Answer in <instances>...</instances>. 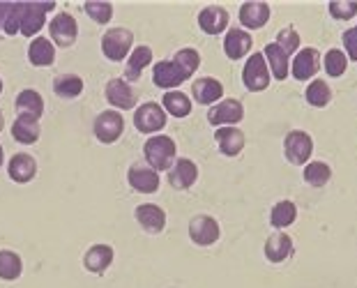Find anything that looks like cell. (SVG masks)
Returning <instances> with one entry per match:
<instances>
[{"label": "cell", "instance_id": "f1b7e54d", "mask_svg": "<svg viewBox=\"0 0 357 288\" xmlns=\"http://www.w3.org/2000/svg\"><path fill=\"white\" fill-rule=\"evenodd\" d=\"M153 63V49L150 47H136L132 53H129V60L125 65V77L129 81H139L143 70Z\"/></svg>", "mask_w": 357, "mask_h": 288}, {"label": "cell", "instance_id": "603a6c76", "mask_svg": "<svg viewBox=\"0 0 357 288\" xmlns=\"http://www.w3.org/2000/svg\"><path fill=\"white\" fill-rule=\"evenodd\" d=\"M293 254V240L284 231H275L265 240V259L270 263H284Z\"/></svg>", "mask_w": 357, "mask_h": 288}, {"label": "cell", "instance_id": "3957f363", "mask_svg": "<svg viewBox=\"0 0 357 288\" xmlns=\"http://www.w3.org/2000/svg\"><path fill=\"white\" fill-rule=\"evenodd\" d=\"M134 44V35L132 30L127 28H111L106 30L102 37V53L111 63H120L129 56V49Z\"/></svg>", "mask_w": 357, "mask_h": 288}, {"label": "cell", "instance_id": "bcb514c9", "mask_svg": "<svg viewBox=\"0 0 357 288\" xmlns=\"http://www.w3.org/2000/svg\"><path fill=\"white\" fill-rule=\"evenodd\" d=\"M0 93H3V79H0Z\"/></svg>", "mask_w": 357, "mask_h": 288}, {"label": "cell", "instance_id": "836d02e7", "mask_svg": "<svg viewBox=\"0 0 357 288\" xmlns=\"http://www.w3.org/2000/svg\"><path fill=\"white\" fill-rule=\"evenodd\" d=\"M305 95H307V104L314 106V109H323V106H328L332 102V90L328 86V81L323 79L311 81Z\"/></svg>", "mask_w": 357, "mask_h": 288}, {"label": "cell", "instance_id": "4316f807", "mask_svg": "<svg viewBox=\"0 0 357 288\" xmlns=\"http://www.w3.org/2000/svg\"><path fill=\"white\" fill-rule=\"evenodd\" d=\"M56 58V49H53V42L47 40V37H40L37 35L28 47V60L30 65L35 67H49Z\"/></svg>", "mask_w": 357, "mask_h": 288}, {"label": "cell", "instance_id": "f6af8a7d", "mask_svg": "<svg viewBox=\"0 0 357 288\" xmlns=\"http://www.w3.org/2000/svg\"><path fill=\"white\" fill-rule=\"evenodd\" d=\"M3 125H5V120H3V113H0V130H3Z\"/></svg>", "mask_w": 357, "mask_h": 288}, {"label": "cell", "instance_id": "d6986e66", "mask_svg": "<svg viewBox=\"0 0 357 288\" xmlns=\"http://www.w3.org/2000/svg\"><path fill=\"white\" fill-rule=\"evenodd\" d=\"M199 26L208 35H222L229 28V12L219 5H210L199 14Z\"/></svg>", "mask_w": 357, "mask_h": 288}, {"label": "cell", "instance_id": "7bdbcfd3", "mask_svg": "<svg viewBox=\"0 0 357 288\" xmlns=\"http://www.w3.org/2000/svg\"><path fill=\"white\" fill-rule=\"evenodd\" d=\"M12 3H0V28L5 26V19H7V12H10Z\"/></svg>", "mask_w": 357, "mask_h": 288}, {"label": "cell", "instance_id": "8d00e7d4", "mask_svg": "<svg viewBox=\"0 0 357 288\" xmlns=\"http://www.w3.org/2000/svg\"><path fill=\"white\" fill-rule=\"evenodd\" d=\"M83 10H86L88 17L100 26L109 24L113 17V5L104 3V0H88V3H83Z\"/></svg>", "mask_w": 357, "mask_h": 288}, {"label": "cell", "instance_id": "7a4b0ae2", "mask_svg": "<svg viewBox=\"0 0 357 288\" xmlns=\"http://www.w3.org/2000/svg\"><path fill=\"white\" fill-rule=\"evenodd\" d=\"M270 81L272 77L263 53H252L245 63V70H242V83H245V88L249 93H263V90H268Z\"/></svg>", "mask_w": 357, "mask_h": 288}, {"label": "cell", "instance_id": "5b68a950", "mask_svg": "<svg viewBox=\"0 0 357 288\" xmlns=\"http://www.w3.org/2000/svg\"><path fill=\"white\" fill-rule=\"evenodd\" d=\"M134 127L143 134H157L166 127V111L155 102L141 104L134 111Z\"/></svg>", "mask_w": 357, "mask_h": 288}, {"label": "cell", "instance_id": "6da1fadb", "mask_svg": "<svg viewBox=\"0 0 357 288\" xmlns=\"http://www.w3.org/2000/svg\"><path fill=\"white\" fill-rule=\"evenodd\" d=\"M176 141L166 134H157L150 136L143 146V155H146V162L153 171H171V166L176 164Z\"/></svg>", "mask_w": 357, "mask_h": 288}, {"label": "cell", "instance_id": "4dcf8cb0", "mask_svg": "<svg viewBox=\"0 0 357 288\" xmlns=\"http://www.w3.org/2000/svg\"><path fill=\"white\" fill-rule=\"evenodd\" d=\"M162 104H164L162 109L173 118H187L192 113V100L185 93H180V90H169L164 95Z\"/></svg>", "mask_w": 357, "mask_h": 288}, {"label": "cell", "instance_id": "277c9868", "mask_svg": "<svg viewBox=\"0 0 357 288\" xmlns=\"http://www.w3.org/2000/svg\"><path fill=\"white\" fill-rule=\"evenodd\" d=\"M284 153L286 159L295 166H307L311 153H314V139L302 132V130H295V132H288L286 139H284Z\"/></svg>", "mask_w": 357, "mask_h": 288}, {"label": "cell", "instance_id": "4fadbf2b", "mask_svg": "<svg viewBox=\"0 0 357 288\" xmlns=\"http://www.w3.org/2000/svg\"><path fill=\"white\" fill-rule=\"evenodd\" d=\"M153 81L157 88H164L169 93V90H176L182 81H187V77L176 60H162V63H155L153 67Z\"/></svg>", "mask_w": 357, "mask_h": 288}, {"label": "cell", "instance_id": "44dd1931", "mask_svg": "<svg viewBox=\"0 0 357 288\" xmlns=\"http://www.w3.org/2000/svg\"><path fill=\"white\" fill-rule=\"evenodd\" d=\"M215 141L222 155L226 157H238L245 148V134H242L238 127H219L215 132Z\"/></svg>", "mask_w": 357, "mask_h": 288}, {"label": "cell", "instance_id": "2e32d148", "mask_svg": "<svg viewBox=\"0 0 357 288\" xmlns=\"http://www.w3.org/2000/svg\"><path fill=\"white\" fill-rule=\"evenodd\" d=\"M136 222L141 224V229L146 233L157 236L166 226V212L159 206H155V203H143V206L136 208Z\"/></svg>", "mask_w": 357, "mask_h": 288}, {"label": "cell", "instance_id": "f546056e", "mask_svg": "<svg viewBox=\"0 0 357 288\" xmlns=\"http://www.w3.org/2000/svg\"><path fill=\"white\" fill-rule=\"evenodd\" d=\"M295 219H298V206L293 201H279L270 210V226H275V231L288 229Z\"/></svg>", "mask_w": 357, "mask_h": 288}, {"label": "cell", "instance_id": "9a60e30c", "mask_svg": "<svg viewBox=\"0 0 357 288\" xmlns=\"http://www.w3.org/2000/svg\"><path fill=\"white\" fill-rule=\"evenodd\" d=\"M196 180H199V166H196L192 159H178V162L171 166L169 183L173 189L185 192V189L196 185Z\"/></svg>", "mask_w": 357, "mask_h": 288}, {"label": "cell", "instance_id": "9c48e42d", "mask_svg": "<svg viewBox=\"0 0 357 288\" xmlns=\"http://www.w3.org/2000/svg\"><path fill=\"white\" fill-rule=\"evenodd\" d=\"M321 65H323L321 51L314 49V47H307V49H300L298 53H295V58L291 63V72L298 81H309L318 74Z\"/></svg>", "mask_w": 357, "mask_h": 288}, {"label": "cell", "instance_id": "74e56055", "mask_svg": "<svg viewBox=\"0 0 357 288\" xmlns=\"http://www.w3.org/2000/svg\"><path fill=\"white\" fill-rule=\"evenodd\" d=\"M173 60L180 65V70L185 72L187 79H192L196 74V70H199V65H201V56H199V51H196V49H180Z\"/></svg>", "mask_w": 357, "mask_h": 288}, {"label": "cell", "instance_id": "7dc6e473", "mask_svg": "<svg viewBox=\"0 0 357 288\" xmlns=\"http://www.w3.org/2000/svg\"><path fill=\"white\" fill-rule=\"evenodd\" d=\"M355 30H357V26H355Z\"/></svg>", "mask_w": 357, "mask_h": 288}, {"label": "cell", "instance_id": "ac0fdd59", "mask_svg": "<svg viewBox=\"0 0 357 288\" xmlns=\"http://www.w3.org/2000/svg\"><path fill=\"white\" fill-rule=\"evenodd\" d=\"M252 35L247 33V30H242V28H231L229 33H226L224 37V51H226V56H229L231 60H240V58H245L249 51H252Z\"/></svg>", "mask_w": 357, "mask_h": 288}, {"label": "cell", "instance_id": "e575fe53", "mask_svg": "<svg viewBox=\"0 0 357 288\" xmlns=\"http://www.w3.org/2000/svg\"><path fill=\"white\" fill-rule=\"evenodd\" d=\"M332 178V169L325 162H309L305 166V183L314 189H321L330 183Z\"/></svg>", "mask_w": 357, "mask_h": 288}, {"label": "cell", "instance_id": "52a82bcc", "mask_svg": "<svg viewBox=\"0 0 357 288\" xmlns=\"http://www.w3.org/2000/svg\"><path fill=\"white\" fill-rule=\"evenodd\" d=\"M222 236V229H219V222L210 215H196L192 222H189V238H192L194 245L199 247H210L215 245Z\"/></svg>", "mask_w": 357, "mask_h": 288}, {"label": "cell", "instance_id": "d590c367", "mask_svg": "<svg viewBox=\"0 0 357 288\" xmlns=\"http://www.w3.org/2000/svg\"><path fill=\"white\" fill-rule=\"evenodd\" d=\"M323 67H325V72H328V77H332V79L344 77L346 70H348L346 53L341 49H330L328 53H325V58H323Z\"/></svg>", "mask_w": 357, "mask_h": 288}, {"label": "cell", "instance_id": "1f68e13d", "mask_svg": "<svg viewBox=\"0 0 357 288\" xmlns=\"http://www.w3.org/2000/svg\"><path fill=\"white\" fill-rule=\"evenodd\" d=\"M53 93L63 97V100H74L83 93V79L77 74H60L53 81Z\"/></svg>", "mask_w": 357, "mask_h": 288}, {"label": "cell", "instance_id": "83f0119b", "mask_svg": "<svg viewBox=\"0 0 357 288\" xmlns=\"http://www.w3.org/2000/svg\"><path fill=\"white\" fill-rule=\"evenodd\" d=\"M14 109H17L19 116H33V118H42L44 113V100L37 90H21L14 100Z\"/></svg>", "mask_w": 357, "mask_h": 288}, {"label": "cell", "instance_id": "60d3db41", "mask_svg": "<svg viewBox=\"0 0 357 288\" xmlns=\"http://www.w3.org/2000/svg\"><path fill=\"white\" fill-rule=\"evenodd\" d=\"M19 24H21V3H12L10 12H7L3 30L7 35H17L19 33Z\"/></svg>", "mask_w": 357, "mask_h": 288}, {"label": "cell", "instance_id": "ffe728a7", "mask_svg": "<svg viewBox=\"0 0 357 288\" xmlns=\"http://www.w3.org/2000/svg\"><path fill=\"white\" fill-rule=\"evenodd\" d=\"M192 97L199 104H217L219 100L224 97V86L222 81L212 79V77H203V79H196L192 83Z\"/></svg>", "mask_w": 357, "mask_h": 288}, {"label": "cell", "instance_id": "7402d4cb", "mask_svg": "<svg viewBox=\"0 0 357 288\" xmlns=\"http://www.w3.org/2000/svg\"><path fill=\"white\" fill-rule=\"evenodd\" d=\"M7 173H10V178L14 180V183L26 185L37 176V162L30 155L19 153L10 159V164H7Z\"/></svg>", "mask_w": 357, "mask_h": 288}, {"label": "cell", "instance_id": "ab89813d", "mask_svg": "<svg viewBox=\"0 0 357 288\" xmlns=\"http://www.w3.org/2000/svg\"><path fill=\"white\" fill-rule=\"evenodd\" d=\"M330 14L339 21H351L357 14V0H332L330 3Z\"/></svg>", "mask_w": 357, "mask_h": 288}, {"label": "cell", "instance_id": "5bb4252c", "mask_svg": "<svg viewBox=\"0 0 357 288\" xmlns=\"http://www.w3.org/2000/svg\"><path fill=\"white\" fill-rule=\"evenodd\" d=\"M127 180L139 194H155L159 189V173L146 164H134L127 173Z\"/></svg>", "mask_w": 357, "mask_h": 288}, {"label": "cell", "instance_id": "cb8c5ba5", "mask_svg": "<svg viewBox=\"0 0 357 288\" xmlns=\"http://www.w3.org/2000/svg\"><path fill=\"white\" fill-rule=\"evenodd\" d=\"M40 118H33V116H17L12 125V136L14 141L24 143V146H33V143L40 141Z\"/></svg>", "mask_w": 357, "mask_h": 288}, {"label": "cell", "instance_id": "d6a6232c", "mask_svg": "<svg viewBox=\"0 0 357 288\" xmlns=\"http://www.w3.org/2000/svg\"><path fill=\"white\" fill-rule=\"evenodd\" d=\"M21 272H24V261H21V256L10 252V249H3V252H0V279L14 282V279L21 277Z\"/></svg>", "mask_w": 357, "mask_h": 288}, {"label": "cell", "instance_id": "b9f144b4", "mask_svg": "<svg viewBox=\"0 0 357 288\" xmlns=\"http://www.w3.org/2000/svg\"><path fill=\"white\" fill-rule=\"evenodd\" d=\"M341 40H344L346 58L351 60V63H357V30H355V28L344 30V35H341Z\"/></svg>", "mask_w": 357, "mask_h": 288}, {"label": "cell", "instance_id": "ee69618b", "mask_svg": "<svg viewBox=\"0 0 357 288\" xmlns=\"http://www.w3.org/2000/svg\"><path fill=\"white\" fill-rule=\"evenodd\" d=\"M3 159H5V153H3V146H0V166H3Z\"/></svg>", "mask_w": 357, "mask_h": 288}, {"label": "cell", "instance_id": "484cf974", "mask_svg": "<svg viewBox=\"0 0 357 288\" xmlns=\"http://www.w3.org/2000/svg\"><path fill=\"white\" fill-rule=\"evenodd\" d=\"M263 58H265V63H268L270 77H275L277 81H286L288 72H291V63H288V56L277 47L275 42L265 47Z\"/></svg>", "mask_w": 357, "mask_h": 288}, {"label": "cell", "instance_id": "f35d334b", "mask_svg": "<svg viewBox=\"0 0 357 288\" xmlns=\"http://www.w3.org/2000/svg\"><path fill=\"white\" fill-rule=\"evenodd\" d=\"M275 44L286 53L288 58L295 56V53H298V49H300V35H298V30H295V28H284L277 35V42Z\"/></svg>", "mask_w": 357, "mask_h": 288}, {"label": "cell", "instance_id": "d4e9b609", "mask_svg": "<svg viewBox=\"0 0 357 288\" xmlns=\"http://www.w3.org/2000/svg\"><path fill=\"white\" fill-rule=\"evenodd\" d=\"M113 263V249L109 245H95L90 247L86 256H83V268L93 275H102L109 270V265Z\"/></svg>", "mask_w": 357, "mask_h": 288}, {"label": "cell", "instance_id": "ba28073f", "mask_svg": "<svg viewBox=\"0 0 357 288\" xmlns=\"http://www.w3.org/2000/svg\"><path fill=\"white\" fill-rule=\"evenodd\" d=\"M49 33H51V40L56 42V47L60 49H67L77 42V35H79V24L72 14L67 12H60L53 17V21L49 24Z\"/></svg>", "mask_w": 357, "mask_h": 288}, {"label": "cell", "instance_id": "e0dca14e", "mask_svg": "<svg viewBox=\"0 0 357 288\" xmlns=\"http://www.w3.org/2000/svg\"><path fill=\"white\" fill-rule=\"evenodd\" d=\"M270 21V5L268 3H256L249 0L240 7V26L242 30H258Z\"/></svg>", "mask_w": 357, "mask_h": 288}, {"label": "cell", "instance_id": "7c38bea8", "mask_svg": "<svg viewBox=\"0 0 357 288\" xmlns=\"http://www.w3.org/2000/svg\"><path fill=\"white\" fill-rule=\"evenodd\" d=\"M104 95H106V102H109L111 106H116V109H120V111L134 109L136 102H139V97H136L132 86L123 79H111L109 83H106Z\"/></svg>", "mask_w": 357, "mask_h": 288}, {"label": "cell", "instance_id": "8992f818", "mask_svg": "<svg viewBox=\"0 0 357 288\" xmlns=\"http://www.w3.org/2000/svg\"><path fill=\"white\" fill-rule=\"evenodd\" d=\"M53 7H56V3H21L19 33L26 37H35L44 28V17Z\"/></svg>", "mask_w": 357, "mask_h": 288}, {"label": "cell", "instance_id": "30bf717a", "mask_svg": "<svg viewBox=\"0 0 357 288\" xmlns=\"http://www.w3.org/2000/svg\"><path fill=\"white\" fill-rule=\"evenodd\" d=\"M242 118H245V106L240 100H222L208 111V123L215 125L217 130L219 127H233Z\"/></svg>", "mask_w": 357, "mask_h": 288}, {"label": "cell", "instance_id": "8fae6325", "mask_svg": "<svg viewBox=\"0 0 357 288\" xmlns=\"http://www.w3.org/2000/svg\"><path fill=\"white\" fill-rule=\"evenodd\" d=\"M123 130H125V120L123 116H120L118 111H104L97 116L95 120V136H97V141H102V143H116L120 136H123Z\"/></svg>", "mask_w": 357, "mask_h": 288}]
</instances>
